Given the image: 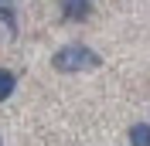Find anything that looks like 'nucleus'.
Segmentation results:
<instances>
[{
	"label": "nucleus",
	"instance_id": "obj_3",
	"mask_svg": "<svg viewBox=\"0 0 150 146\" xmlns=\"http://www.w3.org/2000/svg\"><path fill=\"white\" fill-rule=\"evenodd\" d=\"M14 85H17L14 72H7V68H0V102H7V99H10V92H14Z\"/></svg>",
	"mask_w": 150,
	"mask_h": 146
},
{
	"label": "nucleus",
	"instance_id": "obj_2",
	"mask_svg": "<svg viewBox=\"0 0 150 146\" xmlns=\"http://www.w3.org/2000/svg\"><path fill=\"white\" fill-rule=\"evenodd\" d=\"M62 14H65L68 20H85L92 14V4H89V0H62Z\"/></svg>",
	"mask_w": 150,
	"mask_h": 146
},
{
	"label": "nucleus",
	"instance_id": "obj_4",
	"mask_svg": "<svg viewBox=\"0 0 150 146\" xmlns=\"http://www.w3.org/2000/svg\"><path fill=\"white\" fill-rule=\"evenodd\" d=\"M130 143H133V146H150V126L137 122V126L130 129Z\"/></svg>",
	"mask_w": 150,
	"mask_h": 146
},
{
	"label": "nucleus",
	"instance_id": "obj_5",
	"mask_svg": "<svg viewBox=\"0 0 150 146\" xmlns=\"http://www.w3.org/2000/svg\"><path fill=\"white\" fill-rule=\"evenodd\" d=\"M0 20H4L7 27H14V10H10V4H7V0H0Z\"/></svg>",
	"mask_w": 150,
	"mask_h": 146
},
{
	"label": "nucleus",
	"instance_id": "obj_1",
	"mask_svg": "<svg viewBox=\"0 0 150 146\" xmlns=\"http://www.w3.org/2000/svg\"><path fill=\"white\" fill-rule=\"evenodd\" d=\"M99 65V55L96 51H89V48H82V44H68V48H62V51H55L51 55V68L55 72H89V68H96Z\"/></svg>",
	"mask_w": 150,
	"mask_h": 146
}]
</instances>
